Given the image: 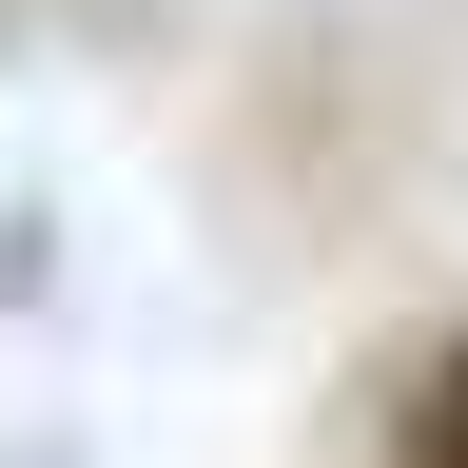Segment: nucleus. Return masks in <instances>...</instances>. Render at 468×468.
Wrapping results in <instances>:
<instances>
[{
    "label": "nucleus",
    "instance_id": "1",
    "mask_svg": "<svg viewBox=\"0 0 468 468\" xmlns=\"http://www.w3.org/2000/svg\"><path fill=\"white\" fill-rule=\"evenodd\" d=\"M410 468H468V332L430 351V390H410Z\"/></svg>",
    "mask_w": 468,
    "mask_h": 468
}]
</instances>
